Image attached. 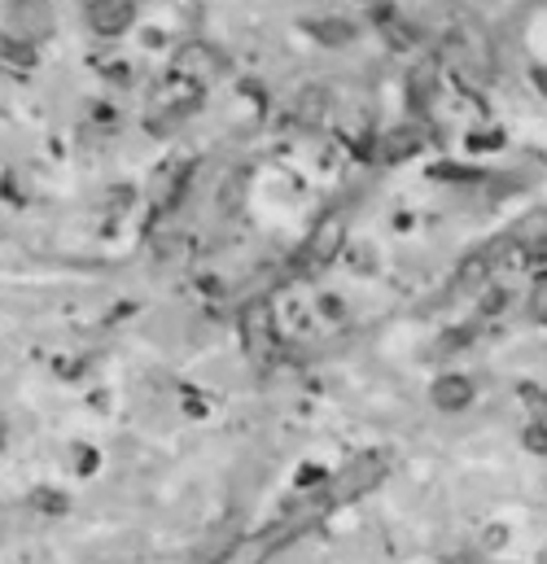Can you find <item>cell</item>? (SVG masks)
Instances as JSON below:
<instances>
[{
    "mask_svg": "<svg viewBox=\"0 0 547 564\" xmlns=\"http://www.w3.org/2000/svg\"><path fill=\"white\" fill-rule=\"evenodd\" d=\"M88 18H93V26H97V31H106V35H110V31H124V26L132 22V4H93V9H88Z\"/></svg>",
    "mask_w": 547,
    "mask_h": 564,
    "instance_id": "obj_1",
    "label": "cell"
},
{
    "mask_svg": "<svg viewBox=\"0 0 547 564\" xmlns=\"http://www.w3.org/2000/svg\"><path fill=\"white\" fill-rule=\"evenodd\" d=\"M530 311H535V319L547 324V284L544 289H535V302H530Z\"/></svg>",
    "mask_w": 547,
    "mask_h": 564,
    "instance_id": "obj_2",
    "label": "cell"
},
{
    "mask_svg": "<svg viewBox=\"0 0 547 564\" xmlns=\"http://www.w3.org/2000/svg\"><path fill=\"white\" fill-rule=\"evenodd\" d=\"M0 442H4V429H0Z\"/></svg>",
    "mask_w": 547,
    "mask_h": 564,
    "instance_id": "obj_3",
    "label": "cell"
},
{
    "mask_svg": "<svg viewBox=\"0 0 547 564\" xmlns=\"http://www.w3.org/2000/svg\"><path fill=\"white\" fill-rule=\"evenodd\" d=\"M451 564H460V561H451Z\"/></svg>",
    "mask_w": 547,
    "mask_h": 564,
    "instance_id": "obj_4",
    "label": "cell"
}]
</instances>
